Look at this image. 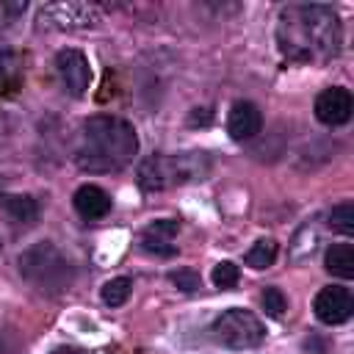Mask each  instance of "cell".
I'll list each match as a JSON object with an SVG mask.
<instances>
[{
  "label": "cell",
  "instance_id": "cell-22",
  "mask_svg": "<svg viewBox=\"0 0 354 354\" xmlns=\"http://www.w3.org/2000/svg\"><path fill=\"white\" fill-rule=\"evenodd\" d=\"M25 0H0V30L8 28L17 17H22Z\"/></svg>",
  "mask_w": 354,
  "mask_h": 354
},
{
  "label": "cell",
  "instance_id": "cell-6",
  "mask_svg": "<svg viewBox=\"0 0 354 354\" xmlns=\"http://www.w3.org/2000/svg\"><path fill=\"white\" fill-rule=\"evenodd\" d=\"M39 22L41 25H53V28H91L94 22H100V6L91 3H50L41 6L39 11Z\"/></svg>",
  "mask_w": 354,
  "mask_h": 354
},
{
  "label": "cell",
  "instance_id": "cell-12",
  "mask_svg": "<svg viewBox=\"0 0 354 354\" xmlns=\"http://www.w3.org/2000/svg\"><path fill=\"white\" fill-rule=\"evenodd\" d=\"M72 205H75V210H77L80 218H86V221H97V218L108 216V210H111V196H108L100 185L86 183V185H80V188L75 191Z\"/></svg>",
  "mask_w": 354,
  "mask_h": 354
},
{
  "label": "cell",
  "instance_id": "cell-23",
  "mask_svg": "<svg viewBox=\"0 0 354 354\" xmlns=\"http://www.w3.org/2000/svg\"><path fill=\"white\" fill-rule=\"evenodd\" d=\"M50 354H102V351H88V348H77V346H58Z\"/></svg>",
  "mask_w": 354,
  "mask_h": 354
},
{
  "label": "cell",
  "instance_id": "cell-11",
  "mask_svg": "<svg viewBox=\"0 0 354 354\" xmlns=\"http://www.w3.org/2000/svg\"><path fill=\"white\" fill-rule=\"evenodd\" d=\"M263 127V113L254 102L238 100L227 113V133L232 141H252Z\"/></svg>",
  "mask_w": 354,
  "mask_h": 354
},
{
  "label": "cell",
  "instance_id": "cell-19",
  "mask_svg": "<svg viewBox=\"0 0 354 354\" xmlns=\"http://www.w3.org/2000/svg\"><path fill=\"white\" fill-rule=\"evenodd\" d=\"M238 277H241V271H238V266H235L232 260H221V263H216V266H213V274H210L213 285L221 288V290L235 288V285H238Z\"/></svg>",
  "mask_w": 354,
  "mask_h": 354
},
{
  "label": "cell",
  "instance_id": "cell-20",
  "mask_svg": "<svg viewBox=\"0 0 354 354\" xmlns=\"http://www.w3.org/2000/svg\"><path fill=\"white\" fill-rule=\"evenodd\" d=\"M260 301H263V310H266L271 318H279V315L288 310V299H285V293H282L279 288H274V285L263 290Z\"/></svg>",
  "mask_w": 354,
  "mask_h": 354
},
{
  "label": "cell",
  "instance_id": "cell-4",
  "mask_svg": "<svg viewBox=\"0 0 354 354\" xmlns=\"http://www.w3.org/2000/svg\"><path fill=\"white\" fill-rule=\"evenodd\" d=\"M196 174H202V155H149L141 166H138V185L147 194L155 191H166L171 185L188 183Z\"/></svg>",
  "mask_w": 354,
  "mask_h": 354
},
{
  "label": "cell",
  "instance_id": "cell-17",
  "mask_svg": "<svg viewBox=\"0 0 354 354\" xmlns=\"http://www.w3.org/2000/svg\"><path fill=\"white\" fill-rule=\"evenodd\" d=\"M246 266H252V268H268L274 260H277V241H271V238H260V241H254V246L246 252Z\"/></svg>",
  "mask_w": 354,
  "mask_h": 354
},
{
  "label": "cell",
  "instance_id": "cell-13",
  "mask_svg": "<svg viewBox=\"0 0 354 354\" xmlns=\"http://www.w3.org/2000/svg\"><path fill=\"white\" fill-rule=\"evenodd\" d=\"M0 205L6 207V213L11 216L14 224L30 227L39 218V205H36V199L30 194H3Z\"/></svg>",
  "mask_w": 354,
  "mask_h": 354
},
{
  "label": "cell",
  "instance_id": "cell-1",
  "mask_svg": "<svg viewBox=\"0 0 354 354\" xmlns=\"http://www.w3.org/2000/svg\"><path fill=\"white\" fill-rule=\"evenodd\" d=\"M277 44L288 61L321 64L340 53L343 28L332 6L288 3L277 17Z\"/></svg>",
  "mask_w": 354,
  "mask_h": 354
},
{
  "label": "cell",
  "instance_id": "cell-21",
  "mask_svg": "<svg viewBox=\"0 0 354 354\" xmlns=\"http://www.w3.org/2000/svg\"><path fill=\"white\" fill-rule=\"evenodd\" d=\"M169 279H171V285H177L183 293H194V290L199 288V274H196V271H191V268L171 271V274H169Z\"/></svg>",
  "mask_w": 354,
  "mask_h": 354
},
{
  "label": "cell",
  "instance_id": "cell-14",
  "mask_svg": "<svg viewBox=\"0 0 354 354\" xmlns=\"http://www.w3.org/2000/svg\"><path fill=\"white\" fill-rule=\"evenodd\" d=\"M22 83V64H19V55L8 47V44H0V97L6 94H14Z\"/></svg>",
  "mask_w": 354,
  "mask_h": 354
},
{
  "label": "cell",
  "instance_id": "cell-3",
  "mask_svg": "<svg viewBox=\"0 0 354 354\" xmlns=\"http://www.w3.org/2000/svg\"><path fill=\"white\" fill-rule=\"evenodd\" d=\"M19 274L41 293H64L72 279H75V268L66 260V254H61L50 241L33 243L30 249H25L19 254Z\"/></svg>",
  "mask_w": 354,
  "mask_h": 354
},
{
  "label": "cell",
  "instance_id": "cell-5",
  "mask_svg": "<svg viewBox=\"0 0 354 354\" xmlns=\"http://www.w3.org/2000/svg\"><path fill=\"white\" fill-rule=\"evenodd\" d=\"M210 337L224 346V348H254L263 343L266 337V326L260 324V318L249 310L232 307L224 310L213 324H210Z\"/></svg>",
  "mask_w": 354,
  "mask_h": 354
},
{
  "label": "cell",
  "instance_id": "cell-8",
  "mask_svg": "<svg viewBox=\"0 0 354 354\" xmlns=\"http://www.w3.org/2000/svg\"><path fill=\"white\" fill-rule=\"evenodd\" d=\"M313 310H315V318L326 326H337V324H346L354 313V296L348 288L343 285H329V288H321L315 301H313Z\"/></svg>",
  "mask_w": 354,
  "mask_h": 354
},
{
  "label": "cell",
  "instance_id": "cell-15",
  "mask_svg": "<svg viewBox=\"0 0 354 354\" xmlns=\"http://www.w3.org/2000/svg\"><path fill=\"white\" fill-rule=\"evenodd\" d=\"M324 266L329 274H335L340 279H351L354 277V246L351 243H332L324 254Z\"/></svg>",
  "mask_w": 354,
  "mask_h": 354
},
{
  "label": "cell",
  "instance_id": "cell-7",
  "mask_svg": "<svg viewBox=\"0 0 354 354\" xmlns=\"http://www.w3.org/2000/svg\"><path fill=\"white\" fill-rule=\"evenodd\" d=\"M55 72H58V80L61 86L72 94V97H83L91 86V66H88V58L75 50V47H66V50H58L55 55Z\"/></svg>",
  "mask_w": 354,
  "mask_h": 354
},
{
  "label": "cell",
  "instance_id": "cell-18",
  "mask_svg": "<svg viewBox=\"0 0 354 354\" xmlns=\"http://www.w3.org/2000/svg\"><path fill=\"white\" fill-rule=\"evenodd\" d=\"M130 290H133V279L130 277H116V279H108L102 285V293L100 296H102V301L108 307H122L127 301Z\"/></svg>",
  "mask_w": 354,
  "mask_h": 354
},
{
  "label": "cell",
  "instance_id": "cell-9",
  "mask_svg": "<svg viewBox=\"0 0 354 354\" xmlns=\"http://www.w3.org/2000/svg\"><path fill=\"white\" fill-rule=\"evenodd\" d=\"M351 111H354V100L351 91L343 86H329L315 97V116L329 127L346 124L351 119Z\"/></svg>",
  "mask_w": 354,
  "mask_h": 354
},
{
  "label": "cell",
  "instance_id": "cell-10",
  "mask_svg": "<svg viewBox=\"0 0 354 354\" xmlns=\"http://www.w3.org/2000/svg\"><path fill=\"white\" fill-rule=\"evenodd\" d=\"M177 232H180V221L174 218H158L152 224H147L138 235L141 249L155 254V257H171L177 252Z\"/></svg>",
  "mask_w": 354,
  "mask_h": 354
},
{
  "label": "cell",
  "instance_id": "cell-2",
  "mask_svg": "<svg viewBox=\"0 0 354 354\" xmlns=\"http://www.w3.org/2000/svg\"><path fill=\"white\" fill-rule=\"evenodd\" d=\"M138 152V136L130 122L108 113L88 116L80 124L75 163L88 174H111L122 171L133 163Z\"/></svg>",
  "mask_w": 354,
  "mask_h": 354
},
{
  "label": "cell",
  "instance_id": "cell-16",
  "mask_svg": "<svg viewBox=\"0 0 354 354\" xmlns=\"http://www.w3.org/2000/svg\"><path fill=\"white\" fill-rule=\"evenodd\" d=\"M326 224H329L335 232L351 238V235H354V205H351V202L335 205V207L326 213Z\"/></svg>",
  "mask_w": 354,
  "mask_h": 354
}]
</instances>
